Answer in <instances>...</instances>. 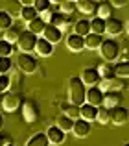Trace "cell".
<instances>
[{
  "label": "cell",
  "instance_id": "1",
  "mask_svg": "<svg viewBox=\"0 0 129 146\" xmlns=\"http://www.w3.org/2000/svg\"><path fill=\"white\" fill-rule=\"evenodd\" d=\"M68 102L76 106H83L87 102V87L79 76H72L68 80Z\"/></svg>",
  "mask_w": 129,
  "mask_h": 146
},
{
  "label": "cell",
  "instance_id": "2",
  "mask_svg": "<svg viewBox=\"0 0 129 146\" xmlns=\"http://www.w3.org/2000/svg\"><path fill=\"white\" fill-rule=\"evenodd\" d=\"M100 54H101V57H103L105 61H109V63H115L116 59H118V56H120V44L116 43L115 39H105L103 41V44H101V48H100Z\"/></svg>",
  "mask_w": 129,
  "mask_h": 146
},
{
  "label": "cell",
  "instance_id": "3",
  "mask_svg": "<svg viewBox=\"0 0 129 146\" xmlns=\"http://www.w3.org/2000/svg\"><path fill=\"white\" fill-rule=\"evenodd\" d=\"M17 67L20 72H24V74H33V72L37 70V67H39V63H37V57L32 56V54L28 52H20V56L17 57Z\"/></svg>",
  "mask_w": 129,
  "mask_h": 146
},
{
  "label": "cell",
  "instance_id": "4",
  "mask_svg": "<svg viewBox=\"0 0 129 146\" xmlns=\"http://www.w3.org/2000/svg\"><path fill=\"white\" fill-rule=\"evenodd\" d=\"M37 39H39V37H37L33 32L24 30V32H22V35L18 37V41H17V46H18V50H20V52H28V54H30V52H33V50H35Z\"/></svg>",
  "mask_w": 129,
  "mask_h": 146
},
{
  "label": "cell",
  "instance_id": "5",
  "mask_svg": "<svg viewBox=\"0 0 129 146\" xmlns=\"http://www.w3.org/2000/svg\"><path fill=\"white\" fill-rule=\"evenodd\" d=\"M100 87L103 91H122L129 87V78H122V76H116L113 80H101Z\"/></svg>",
  "mask_w": 129,
  "mask_h": 146
},
{
  "label": "cell",
  "instance_id": "6",
  "mask_svg": "<svg viewBox=\"0 0 129 146\" xmlns=\"http://www.w3.org/2000/svg\"><path fill=\"white\" fill-rule=\"evenodd\" d=\"M20 102H22V96H20V94L9 93V91H7V93H4V94H2V100H0V104H2V109L7 111V113L18 109Z\"/></svg>",
  "mask_w": 129,
  "mask_h": 146
},
{
  "label": "cell",
  "instance_id": "7",
  "mask_svg": "<svg viewBox=\"0 0 129 146\" xmlns=\"http://www.w3.org/2000/svg\"><path fill=\"white\" fill-rule=\"evenodd\" d=\"M79 78L83 80V83L85 85H100L101 82V76H100V70H98V67H87L81 70V76Z\"/></svg>",
  "mask_w": 129,
  "mask_h": 146
},
{
  "label": "cell",
  "instance_id": "8",
  "mask_svg": "<svg viewBox=\"0 0 129 146\" xmlns=\"http://www.w3.org/2000/svg\"><path fill=\"white\" fill-rule=\"evenodd\" d=\"M103 100H105V91L100 85H92L87 89V102L89 104L100 107V106H103Z\"/></svg>",
  "mask_w": 129,
  "mask_h": 146
},
{
  "label": "cell",
  "instance_id": "9",
  "mask_svg": "<svg viewBox=\"0 0 129 146\" xmlns=\"http://www.w3.org/2000/svg\"><path fill=\"white\" fill-rule=\"evenodd\" d=\"M22 115H24V120L32 124V122H35L37 118H39L41 109H39V106H37L33 100H26L24 106H22Z\"/></svg>",
  "mask_w": 129,
  "mask_h": 146
},
{
  "label": "cell",
  "instance_id": "10",
  "mask_svg": "<svg viewBox=\"0 0 129 146\" xmlns=\"http://www.w3.org/2000/svg\"><path fill=\"white\" fill-rule=\"evenodd\" d=\"M129 120V109L124 106H118L115 109H111V122L116 126H124Z\"/></svg>",
  "mask_w": 129,
  "mask_h": 146
},
{
  "label": "cell",
  "instance_id": "11",
  "mask_svg": "<svg viewBox=\"0 0 129 146\" xmlns=\"http://www.w3.org/2000/svg\"><path fill=\"white\" fill-rule=\"evenodd\" d=\"M124 98L120 91H105V100H103V106L109 107V109H115V107L122 106Z\"/></svg>",
  "mask_w": 129,
  "mask_h": 146
},
{
  "label": "cell",
  "instance_id": "12",
  "mask_svg": "<svg viewBox=\"0 0 129 146\" xmlns=\"http://www.w3.org/2000/svg\"><path fill=\"white\" fill-rule=\"evenodd\" d=\"M72 133H74L78 139H85V137H89V133H90V122L85 120V118H78V120L74 122V129H72Z\"/></svg>",
  "mask_w": 129,
  "mask_h": 146
},
{
  "label": "cell",
  "instance_id": "13",
  "mask_svg": "<svg viewBox=\"0 0 129 146\" xmlns=\"http://www.w3.org/2000/svg\"><path fill=\"white\" fill-rule=\"evenodd\" d=\"M46 135H48V139H50V143L52 146L54 144H63L64 143V137H66V131H63L59 126H50V128L46 129Z\"/></svg>",
  "mask_w": 129,
  "mask_h": 146
},
{
  "label": "cell",
  "instance_id": "14",
  "mask_svg": "<svg viewBox=\"0 0 129 146\" xmlns=\"http://www.w3.org/2000/svg\"><path fill=\"white\" fill-rule=\"evenodd\" d=\"M66 48L72 50V52H81L85 48V37L78 35V33H70L66 37Z\"/></svg>",
  "mask_w": 129,
  "mask_h": 146
},
{
  "label": "cell",
  "instance_id": "15",
  "mask_svg": "<svg viewBox=\"0 0 129 146\" xmlns=\"http://www.w3.org/2000/svg\"><path fill=\"white\" fill-rule=\"evenodd\" d=\"M43 37H44V39H48L50 43L55 44V43H59V41L63 39V30L57 28V26H54V24H46Z\"/></svg>",
  "mask_w": 129,
  "mask_h": 146
},
{
  "label": "cell",
  "instance_id": "16",
  "mask_svg": "<svg viewBox=\"0 0 129 146\" xmlns=\"http://www.w3.org/2000/svg\"><path fill=\"white\" fill-rule=\"evenodd\" d=\"M78 9L81 11V13L85 15H98V6H100V2H96V0H78Z\"/></svg>",
  "mask_w": 129,
  "mask_h": 146
},
{
  "label": "cell",
  "instance_id": "17",
  "mask_svg": "<svg viewBox=\"0 0 129 146\" xmlns=\"http://www.w3.org/2000/svg\"><path fill=\"white\" fill-rule=\"evenodd\" d=\"M35 52H37V56H41V57L52 56V52H54V43H50V41L44 39V37H39V39H37Z\"/></svg>",
  "mask_w": 129,
  "mask_h": 146
},
{
  "label": "cell",
  "instance_id": "18",
  "mask_svg": "<svg viewBox=\"0 0 129 146\" xmlns=\"http://www.w3.org/2000/svg\"><path fill=\"white\" fill-rule=\"evenodd\" d=\"M70 22H72L70 15H64L61 11H54V13H52V19L48 21V24H54V26H57V28L63 30V28H66Z\"/></svg>",
  "mask_w": 129,
  "mask_h": 146
},
{
  "label": "cell",
  "instance_id": "19",
  "mask_svg": "<svg viewBox=\"0 0 129 146\" xmlns=\"http://www.w3.org/2000/svg\"><path fill=\"white\" fill-rule=\"evenodd\" d=\"M103 35H100V33H92L90 32L89 35L85 37V48L89 50H100L101 44H103Z\"/></svg>",
  "mask_w": 129,
  "mask_h": 146
},
{
  "label": "cell",
  "instance_id": "20",
  "mask_svg": "<svg viewBox=\"0 0 129 146\" xmlns=\"http://www.w3.org/2000/svg\"><path fill=\"white\" fill-rule=\"evenodd\" d=\"M124 22L120 21V19H116V17H109L107 19V33L109 35H120V33L124 32Z\"/></svg>",
  "mask_w": 129,
  "mask_h": 146
},
{
  "label": "cell",
  "instance_id": "21",
  "mask_svg": "<svg viewBox=\"0 0 129 146\" xmlns=\"http://www.w3.org/2000/svg\"><path fill=\"white\" fill-rule=\"evenodd\" d=\"M98 70H100L101 80H113V78H116V65L115 63L105 61V63H101L100 67H98Z\"/></svg>",
  "mask_w": 129,
  "mask_h": 146
},
{
  "label": "cell",
  "instance_id": "22",
  "mask_svg": "<svg viewBox=\"0 0 129 146\" xmlns=\"http://www.w3.org/2000/svg\"><path fill=\"white\" fill-rule=\"evenodd\" d=\"M61 111L64 115H68L70 118H74V120L81 118V106H76V104H72V102L61 104Z\"/></svg>",
  "mask_w": 129,
  "mask_h": 146
},
{
  "label": "cell",
  "instance_id": "23",
  "mask_svg": "<svg viewBox=\"0 0 129 146\" xmlns=\"http://www.w3.org/2000/svg\"><path fill=\"white\" fill-rule=\"evenodd\" d=\"M46 24H48V22L39 15V17H35L33 21L28 22V30H30V32H33L35 35H43V33H44V28H46Z\"/></svg>",
  "mask_w": 129,
  "mask_h": 146
},
{
  "label": "cell",
  "instance_id": "24",
  "mask_svg": "<svg viewBox=\"0 0 129 146\" xmlns=\"http://www.w3.org/2000/svg\"><path fill=\"white\" fill-rule=\"evenodd\" d=\"M81 118H85V120L92 122V120H98V107L92 106V104L85 102L81 106Z\"/></svg>",
  "mask_w": 129,
  "mask_h": 146
},
{
  "label": "cell",
  "instance_id": "25",
  "mask_svg": "<svg viewBox=\"0 0 129 146\" xmlns=\"http://www.w3.org/2000/svg\"><path fill=\"white\" fill-rule=\"evenodd\" d=\"M50 139H48L46 133H35V135H32L28 139V143L26 146H50Z\"/></svg>",
  "mask_w": 129,
  "mask_h": 146
},
{
  "label": "cell",
  "instance_id": "26",
  "mask_svg": "<svg viewBox=\"0 0 129 146\" xmlns=\"http://www.w3.org/2000/svg\"><path fill=\"white\" fill-rule=\"evenodd\" d=\"M90 28H92V33H100V35H103L105 32H107V19H101V17H94L92 21H90Z\"/></svg>",
  "mask_w": 129,
  "mask_h": 146
},
{
  "label": "cell",
  "instance_id": "27",
  "mask_svg": "<svg viewBox=\"0 0 129 146\" xmlns=\"http://www.w3.org/2000/svg\"><path fill=\"white\" fill-rule=\"evenodd\" d=\"M74 122H76L74 118H70L68 115L61 113L57 117V120H55V126H59L63 131H72V129H74Z\"/></svg>",
  "mask_w": 129,
  "mask_h": 146
},
{
  "label": "cell",
  "instance_id": "28",
  "mask_svg": "<svg viewBox=\"0 0 129 146\" xmlns=\"http://www.w3.org/2000/svg\"><path fill=\"white\" fill-rule=\"evenodd\" d=\"M113 9H115V6L111 4V0H100V6H98V17H101V19L113 17Z\"/></svg>",
  "mask_w": 129,
  "mask_h": 146
},
{
  "label": "cell",
  "instance_id": "29",
  "mask_svg": "<svg viewBox=\"0 0 129 146\" xmlns=\"http://www.w3.org/2000/svg\"><path fill=\"white\" fill-rule=\"evenodd\" d=\"M13 26V15L6 9H0V32H7Z\"/></svg>",
  "mask_w": 129,
  "mask_h": 146
},
{
  "label": "cell",
  "instance_id": "30",
  "mask_svg": "<svg viewBox=\"0 0 129 146\" xmlns=\"http://www.w3.org/2000/svg\"><path fill=\"white\" fill-rule=\"evenodd\" d=\"M90 32H92V28H90V21H87V19H81V21H78L74 24V33H78V35L87 37Z\"/></svg>",
  "mask_w": 129,
  "mask_h": 146
},
{
  "label": "cell",
  "instance_id": "31",
  "mask_svg": "<svg viewBox=\"0 0 129 146\" xmlns=\"http://www.w3.org/2000/svg\"><path fill=\"white\" fill-rule=\"evenodd\" d=\"M20 35H22V30L18 28V26H11L7 32H4V37H2V39H6L7 43H17Z\"/></svg>",
  "mask_w": 129,
  "mask_h": 146
},
{
  "label": "cell",
  "instance_id": "32",
  "mask_svg": "<svg viewBox=\"0 0 129 146\" xmlns=\"http://www.w3.org/2000/svg\"><path fill=\"white\" fill-rule=\"evenodd\" d=\"M20 17H22V21H33L35 17H39V13H37V9L33 6H22V9H20Z\"/></svg>",
  "mask_w": 129,
  "mask_h": 146
},
{
  "label": "cell",
  "instance_id": "33",
  "mask_svg": "<svg viewBox=\"0 0 129 146\" xmlns=\"http://www.w3.org/2000/svg\"><path fill=\"white\" fill-rule=\"evenodd\" d=\"M98 122L100 124H109L111 122V109L105 106H100L98 107Z\"/></svg>",
  "mask_w": 129,
  "mask_h": 146
},
{
  "label": "cell",
  "instance_id": "34",
  "mask_svg": "<svg viewBox=\"0 0 129 146\" xmlns=\"http://www.w3.org/2000/svg\"><path fill=\"white\" fill-rule=\"evenodd\" d=\"M13 43H7L6 39H0V57H11V54H13Z\"/></svg>",
  "mask_w": 129,
  "mask_h": 146
},
{
  "label": "cell",
  "instance_id": "35",
  "mask_svg": "<svg viewBox=\"0 0 129 146\" xmlns=\"http://www.w3.org/2000/svg\"><path fill=\"white\" fill-rule=\"evenodd\" d=\"M76 9H78V4H76V2H70V0H64V2L59 4V11L64 13V15H72Z\"/></svg>",
  "mask_w": 129,
  "mask_h": 146
},
{
  "label": "cell",
  "instance_id": "36",
  "mask_svg": "<svg viewBox=\"0 0 129 146\" xmlns=\"http://www.w3.org/2000/svg\"><path fill=\"white\" fill-rule=\"evenodd\" d=\"M116 76L129 78V59H127V61H120V63H116Z\"/></svg>",
  "mask_w": 129,
  "mask_h": 146
},
{
  "label": "cell",
  "instance_id": "37",
  "mask_svg": "<svg viewBox=\"0 0 129 146\" xmlns=\"http://www.w3.org/2000/svg\"><path fill=\"white\" fill-rule=\"evenodd\" d=\"M33 7L37 9V13H46L52 7V2L50 0H35V2H33Z\"/></svg>",
  "mask_w": 129,
  "mask_h": 146
},
{
  "label": "cell",
  "instance_id": "38",
  "mask_svg": "<svg viewBox=\"0 0 129 146\" xmlns=\"http://www.w3.org/2000/svg\"><path fill=\"white\" fill-rule=\"evenodd\" d=\"M9 85H11V78H9V74H0V94L7 93Z\"/></svg>",
  "mask_w": 129,
  "mask_h": 146
},
{
  "label": "cell",
  "instance_id": "39",
  "mask_svg": "<svg viewBox=\"0 0 129 146\" xmlns=\"http://www.w3.org/2000/svg\"><path fill=\"white\" fill-rule=\"evenodd\" d=\"M13 63H11V57H0V74H7L11 70Z\"/></svg>",
  "mask_w": 129,
  "mask_h": 146
},
{
  "label": "cell",
  "instance_id": "40",
  "mask_svg": "<svg viewBox=\"0 0 129 146\" xmlns=\"http://www.w3.org/2000/svg\"><path fill=\"white\" fill-rule=\"evenodd\" d=\"M11 144V137L6 135V133H0V146H7Z\"/></svg>",
  "mask_w": 129,
  "mask_h": 146
},
{
  "label": "cell",
  "instance_id": "41",
  "mask_svg": "<svg viewBox=\"0 0 129 146\" xmlns=\"http://www.w3.org/2000/svg\"><path fill=\"white\" fill-rule=\"evenodd\" d=\"M111 4H113L115 7H124V6L127 4V0H111Z\"/></svg>",
  "mask_w": 129,
  "mask_h": 146
},
{
  "label": "cell",
  "instance_id": "42",
  "mask_svg": "<svg viewBox=\"0 0 129 146\" xmlns=\"http://www.w3.org/2000/svg\"><path fill=\"white\" fill-rule=\"evenodd\" d=\"M18 2H20L22 6H33V2H35V0H18Z\"/></svg>",
  "mask_w": 129,
  "mask_h": 146
},
{
  "label": "cell",
  "instance_id": "43",
  "mask_svg": "<svg viewBox=\"0 0 129 146\" xmlns=\"http://www.w3.org/2000/svg\"><path fill=\"white\" fill-rule=\"evenodd\" d=\"M4 128V117H2V113H0V129Z\"/></svg>",
  "mask_w": 129,
  "mask_h": 146
},
{
  "label": "cell",
  "instance_id": "44",
  "mask_svg": "<svg viewBox=\"0 0 129 146\" xmlns=\"http://www.w3.org/2000/svg\"><path fill=\"white\" fill-rule=\"evenodd\" d=\"M50 2H52V4H57V6H59V4L64 2V0H50Z\"/></svg>",
  "mask_w": 129,
  "mask_h": 146
},
{
  "label": "cell",
  "instance_id": "45",
  "mask_svg": "<svg viewBox=\"0 0 129 146\" xmlns=\"http://www.w3.org/2000/svg\"><path fill=\"white\" fill-rule=\"evenodd\" d=\"M127 33H129V22H127Z\"/></svg>",
  "mask_w": 129,
  "mask_h": 146
},
{
  "label": "cell",
  "instance_id": "46",
  "mask_svg": "<svg viewBox=\"0 0 129 146\" xmlns=\"http://www.w3.org/2000/svg\"><path fill=\"white\" fill-rule=\"evenodd\" d=\"M7 146H15V144H13V143H11V144H7Z\"/></svg>",
  "mask_w": 129,
  "mask_h": 146
},
{
  "label": "cell",
  "instance_id": "47",
  "mask_svg": "<svg viewBox=\"0 0 129 146\" xmlns=\"http://www.w3.org/2000/svg\"><path fill=\"white\" fill-rule=\"evenodd\" d=\"M124 146H129V143H126V144H124Z\"/></svg>",
  "mask_w": 129,
  "mask_h": 146
},
{
  "label": "cell",
  "instance_id": "48",
  "mask_svg": "<svg viewBox=\"0 0 129 146\" xmlns=\"http://www.w3.org/2000/svg\"><path fill=\"white\" fill-rule=\"evenodd\" d=\"M70 2H78V0H70Z\"/></svg>",
  "mask_w": 129,
  "mask_h": 146
},
{
  "label": "cell",
  "instance_id": "49",
  "mask_svg": "<svg viewBox=\"0 0 129 146\" xmlns=\"http://www.w3.org/2000/svg\"><path fill=\"white\" fill-rule=\"evenodd\" d=\"M0 100H2V94H0Z\"/></svg>",
  "mask_w": 129,
  "mask_h": 146
},
{
  "label": "cell",
  "instance_id": "50",
  "mask_svg": "<svg viewBox=\"0 0 129 146\" xmlns=\"http://www.w3.org/2000/svg\"><path fill=\"white\" fill-rule=\"evenodd\" d=\"M96 2H98V0H96Z\"/></svg>",
  "mask_w": 129,
  "mask_h": 146
}]
</instances>
